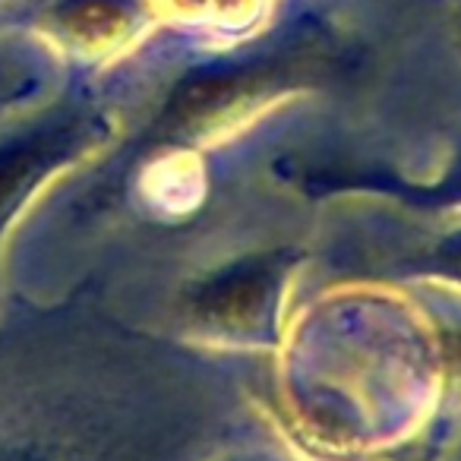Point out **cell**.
<instances>
[{"mask_svg": "<svg viewBox=\"0 0 461 461\" xmlns=\"http://www.w3.org/2000/svg\"><path fill=\"white\" fill-rule=\"evenodd\" d=\"M60 140H64L60 133H41L26 142L0 149V212L7 209L16 199V193L48 165V158L58 152Z\"/></svg>", "mask_w": 461, "mask_h": 461, "instance_id": "6da1fadb", "label": "cell"}, {"mask_svg": "<svg viewBox=\"0 0 461 461\" xmlns=\"http://www.w3.org/2000/svg\"><path fill=\"white\" fill-rule=\"evenodd\" d=\"M64 20L73 32L95 39V35H108L121 26V7L111 4V0H79V4H73Z\"/></svg>", "mask_w": 461, "mask_h": 461, "instance_id": "7a4b0ae2", "label": "cell"}]
</instances>
